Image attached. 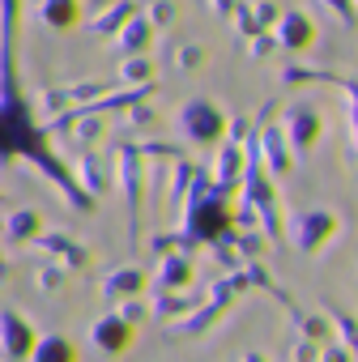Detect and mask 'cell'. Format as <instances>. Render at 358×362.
Here are the masks:
<instances>
[]
</instances>
